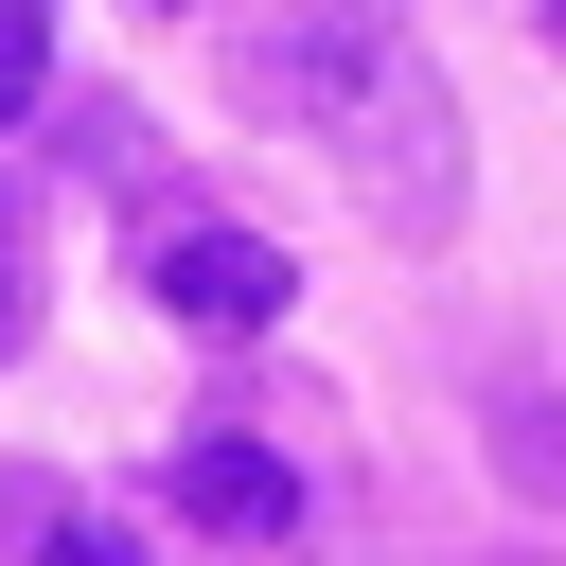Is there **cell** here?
Listing matches in <instances>:
<instances>
[{"instance_id":"obj_1","label":"cell","mask_w":566,"mask_h":566,"mask_svg":"<svg viewBox=\"0 0 566 566\" xmlns=\"http://www.w3.org/2000/svg\"><path fill=\"white\" fill-rule=\"evenodd\" d=\"M265 88H283V124L336 142V177L371 195V230H442L460 212V106H442V71H424V35L389 0H301L265 35Z\"/></svg>"},{"instance_id":"obj_2","label":"cell","mask_w":566,"mask_h":566,"mask_svg":"<svg viewBox=\"0 0 566 566\" xmlns=\"http://www.w3.org/2000/svg\"><path fill=\"white\" fill-rule=\"evenodd\" d=\"M283 301H301V265L265 230H177L159 248V318H195V336H265Z\"/></svg>"},{"instance_id":"obj_3","label":"cell","mask_w":566,"mask_h":566,"mask_svg":"<svg viewBox=\"0 0 566 566\" xmlns=\"http://www.w3.org/2000/svg\"><path fill=\"white\" fill-rule=\"evenodd\" d=\"M159 495H177V513H195V531H301V478H283V460H265V442H230V424H195V442H177V478H159Z\"/></svg>"},{"instance_id":"obj_4","label":"cell","mask_w":566,"mask_h":566,"mask_svg":"<svg viewBox=\"0 0 566 566\" xmlns=\"http://www.w3.org/2000/svg\"><path fill=\"white\" fill-rule=\"evenodd\" d=\"M35 88H53V18H35V0H0V124H18Z\"/></svg>"},{"instance_id":"obj_5","label":"cell","mask_w":566,"mask_h":566,"mask_svg":"<svg viewBox=\"0 0 566 566\" xmlns=\"http://www.w3.org/2000/svg\"><path fill=\"white\" fill-rule=\"evenodd\" d=\"M495 424H513V478H566V407H548V389H513Z\"/></svg>"},{"instance_id":"obj_6","label":"cell","mask_w":566,"mask_h":566,"mask_svg":"<svg viewBox=\"0 0 566 566\" xmlns=\"http://www.w3.org/2000/svg\"><path fill=\"white\" fill-rule=\"evenodd\" d=\"M53 566H142V531H106V513H88V531H53Z\"/></svg>"},{"instance_id":"obj_7","label":"cell","mask_w":566,"mask_h":566,"mask_svg":"<svg viewBox=\"0 0 566 566\" xmlns=\"http://www.w3.org/2000/svg\"><path fill=\"white\" fill-rule=\"evenodd\" d=\"M0 336H18V230H0Z\"/></svg>"},{"instance_id":"obj_8","label":"cell","mask_w":566,"mask_h":566,"mask_svg":"<svg viewBox=\"0 0 566 566\" xmlns=\"http://www.w3.org/2000/svg\"><path fill=\"white\" fill-rule=\"evenodd\" d=\"M531 18H548V53H566V0H531Z\"/></svg>"}]
</instances>
